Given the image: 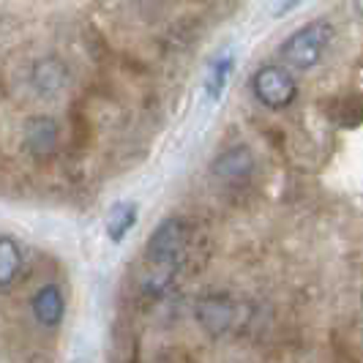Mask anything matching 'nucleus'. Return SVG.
<instances>
[{
	"label": "nucleus",
	"mask_w": 363,
	"mask_h": 363,
	"mask_svg": "<svg viewBox=\"0 0 363 363\" xmlns=\"http://www.w3.org/2000/svg\"><path fill=\"white\" fill-rule=\"evenodd\" d=\"M30 82H33V88L38 93L55 96V93H60L69 85V66L63 60H57V57H44L33 66Z\"/></svg>",
	"instance_id": "0eeeda50"
},
{
	"label": "nucleus",
	"mask_w": 363,
	"mask_h": 363,
	"mask_svg": "<svg viewBox=\"0 0 363 363\" xmlns=\"http://www.w3.org/2000/svg\"><path fill=\"white\" fill-rule=\"evenodd\" d=\"M19 268H22V255H19L17 240L11 235L0 238V287L9 290L17 279Z\"/></svg>",
	"instance_id": "f8f14e48"
},
{
	"label": "nucleus",
	"mask_w": 363,
	"mask_h": 363,
	"mask_svg": "<svg viewBox=\"0 0 363 363\" xmlns=\"http://www.w3.org/2000/svg\"><path fill=\"white\" fill-rule=\"evenodd\" d=\"M355 11L361 14V19H363V0H355Z\"/></svg>",
	"instance_id": "ddd939ff"
},
{
	"label": "nucleus",
	"mask_w": 363,
	"mask_h": 363,
	"mask_svg": "<svg viewBox=\"0 0 363 363\" xmlns=\"http://www.w3.org/2000/svg\"><path fill=\"white\" fill-rule=\"evenodd\" d=\"M137 213H140L137 202H118V205H112V211H109L107 216V235L112 243H121L128 235V230L137 224Z\"/></svg>",
	"instance_id": "9b49d317"
},
{
	"label": "nucleus",
	"mask_w": 363,
	"mask_h": 363,
	"mask_svg": "<svg viewBox=\"0 0 363 363\" xmlns=\"http://www.w3.org/2000/svg\"><path fill=\"white\" fill-rule=\"evenodd\" d=\"M252 91L257 101L268 109H287L298 99V79L287 66H262L252 77Z\"/></svg>",
	"instance_id": "7ed1b4c3"
},
{
	"label": "nucleus",
	"mask_w": 363,
	"mask_h": 363,
	"mask_svg": "<svg viewBox=\"0 0 363 363\" xmlns=\"http://www.w3.org/2000/svg\"><path fill=\"white\" fill-rule=\"evenodd\" d=\"M22 143H25V150L36 159H47L57 150V143H60V128H57V121L50 118V115H36L25 123V131H22Z\"/></svg>",
	"instance_id": "20e7f679"
},
{
	"label": "nucleus",
	"mask_w": 363,
	"mask_h": 363,
	"mask_svg": "<svg viewBox=\"0 0 363 363\" xmlns=\"http://www.w3.org/2000/svg\"><path fill=\"white\" fill-rule=\"evenodd\" d=\"M30 309H33V317L38 320V325L44 328H55L60 325L63 314H66V301H63V292L55 284H47L33 295L30 301Z\"/></svg>",
	"instance_id": "6e6552de"
},
{
	"label": "nucleus",
	"mask_w": 363,
	"mask_h": 363,
	"mask_svg": "<svg viewBox=\"0 0 363 363\" xmlns=\"http://www.w3.org/2000/svg\"><path fill=\"white\" fill-rule=\"evenodd\" d=\"M211 172L216 175L218 181L227 183H240L246 181L255 172V153L246 145H233L227 147L224 153H218Z\"/></svg>",
	"instance_id": "39448f33"
},
{
	"label": "nucleus",
	"mask_w": 363,
	"mask_h": 363,
	"mask_svg": "<svg viewBox=\"0 0 363 363\" xmlns=\"http://www.w3.org/2000/svg\"><path fill=\"white\" fill-rule=\"evenodd\" d=\"M330 118L345 128H355L363 123V93H345L339 99H333L330 104Z\"/></svg>",
	"instance_id": "9d476101"
},
{
	"label": "nucleus",
	"mask_w": 363,
	"mask_h": 363,
	"mask_svg": "<svg viewBox=\"0 0 363 363\" xmlns=\"http://www.w3.org/2000/svg\"><path fill=\"white\" fill-rule=\"evenodd\" d=\"M233 69H235V55L230 50L218 52L211 60L208 74H205V96H208V101H218L224 96V88H227V82L233 77Z\"/></svg>",
	"instance_id": "1a4fd4ad"
},
{
	"label": "nucleus",
	"mask_w": 363,
	"mask_h": 363,
	"mask_svg": "<svg viewBox=\"0 0 363 363\" xmlns=\"http://www.w3.org/2000/svg\"><path fill=\"white\" fill-rule=\"evenodd\" d=\"M333 44V25L328 19H311L309 25L298 28L292 36L284 38L281 44V60L287 69L295 72H311L323 63Z\"/></svg>",
	"instance_id": "f03ea898"
},
{
	"label": "nucleus",
	"mask_w": 363,
	"mask_h": 363,
	"mask_svg": "<svg viewBox=\"0 0 363 363\" xmlns=\"http://www.w3.org/2000/svg\"><path fill=\"white\" fill-rule=\"evenodd\" d=\"M186 243L189 233L181 218H164L153 230L145 246V276H143V287L147 295H159L172 284L175 271L181 268V259L186 255Z\"/></svg>",
	"instance_id": "f257e3e1"
},
{
	"label": "nucleus",
	"mask_w": 363,
	"mask_h": 363,
	"mask_svg": "<svg viewBox=\"0 0 363 363\" xmlns=\"http://www.w3.org/2000/svg\"><path fill=\"white\" fill-rule=\"evenodd\" d=\"M197 320L208 333H224L235 320V303L227 295H205L197 303Z\"/></svg>",
	"instance_id": "423d86ee"
}]
</instances>
